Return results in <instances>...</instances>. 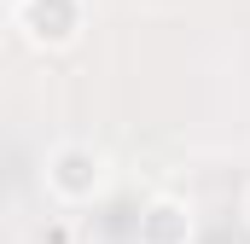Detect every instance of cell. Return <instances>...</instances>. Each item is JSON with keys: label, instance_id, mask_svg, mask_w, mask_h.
Returning a JSON list of instances; mask_svg holds the SVG:
<instances>
[{"label": "cell", "instance_id": "cell-4", "mask_svg": "<svg viewBox=\"0 0 250 244\" xmlns=\"http://www.w3.org/2000/svg\"><path fill=\"white\" fill-rule=\"evenodd\" d=\"M239 221L250 227V186H245V198H239Z\"/></svg>", "mask_w": 250, "mask_h": 244}, {"label": "cell", "instance_id": "cell-1", "mask_svg": "<svg viewBox=\"0 0 250 244\" xmlns=\"http://www.w3.org/2000/svg\"><path fill=\"white\" fill-rule=\"evenodd\" d=\"M41 181H47V192H53V203H64V209L99 203L105 186H111V157H105L99 145H87V140H59V145L47 151Z\"/></svg>", "mask_w": 250, "mask_h": 244}, {"label": "cell", "instance_id": "cell-2", "mask_svg": "<svg viewBox=\"0 0 250 244\" xmlns=\"http://www.w3.org/2000/svg\"><path fill=\"white\" fill-rule=\"evenodd\" d=\"M12 29L35 53H64L87 29V0H12Z\"/></svg>", "mask_w": 250, "mask_h": 244}, {"label": "cell", "instance_id": "cell-3", "mask_svg": "<svg viewBox=\"0 0 250 244\" xmlns=\"http://www.w3.org/2000/svg\"><path fill=\"white\" fill-rule=\"evenodd\" d=\"M198 221H192V203L175 192H157L146 209H140V244H192Z\"/></svg>", "mask_w": 250, "mask_h": 244}]
</instances>
